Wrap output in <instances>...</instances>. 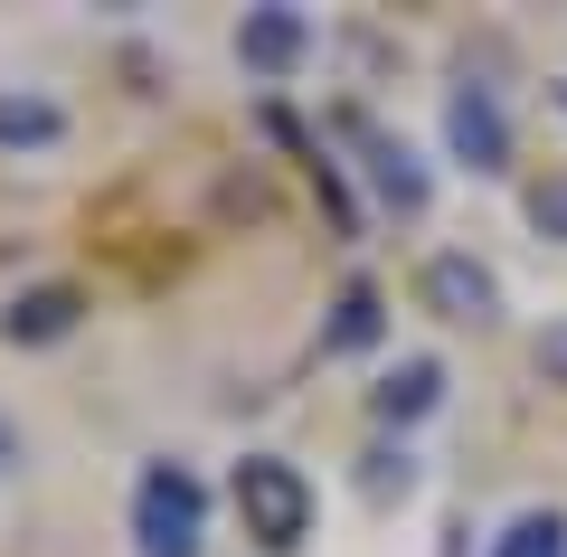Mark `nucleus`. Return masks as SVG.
<instances>
[{
	"label": "nucleus",
	"instance_id": "nucleus-1",
	"mask_svg": "<svg viewBox=\"0 0 567 557\" xmlns=\"http://www.w3.org/2000/svg\"><path fill=\"white\" fill-rule=\"evenodd\" d=\"M208 548V482L181 454L142 463L133 482V557H199Z\"/></svg>",
	"mask_w": 567,
	"mask_h": 557
},
{
	"label": "nucleus",
	"instance_id": "nucleus-2",
	"mask_svg": "<svg viewBox=\"0 0 567 557\" xmlns=\"http://www.w3.org/2000/svg\"><path fill=\"white\" fill-rule=\"evenodd\" d=\"M227 501H237L246 538H256L265 557H293L312 538V482L293 473L284 454H246L237 473H227Z\"/></svg>",
	"mask_w": 567,
	"mask_h": 557
},
{
	"label": "nucleus",
	"instance_id": "nucleus-3",
	"mask_svg": "<svg viewBox=\"0 0 567 557\" xmlns=\"http://www.w3.org/2000/svg\"><path fill=\"white\" fill-rule=\"evenodd\" d=\"M416 302L435 321H502V283H492V265H473V256H425V275H416Z\"/></svg>",
	"mask_w": 567,
	"mask_h": 557
},
{
	"label": "nucleus",
	"instance_id": "nucleus-4",
	"mask_svg": "<svg viewBox=\"0 0 567 557\" xmlns=\"http://www.w3.org/2000/svg\"><path fill=\"white\" fill-rule=\"evenodd\" d=\"M445 142H454V161L483 171V179L511 171V123H502V104H492V85H454L445 95Z\"/></svg>",
	"mask_w": 567,
	"mask_h": 557
},
{
	"label": "nucleus",
	"instance_id": "nucleus-5",
	"mask_svg": "<svg viewBox=\"0 0 567 557\" xmlns=\"http://www.w3.org/2000/svg\"><path fill=\"white\" fill-rule=\"evenodd\" d=\"M303 58H312V20L293 10V0H265V10L237 20V66L246 76H293Z\"/></svg>",
	"mask_w": 567,
	"mask_h": 557
},
{
	"label": "nucleus",
	"instance_id": "nucleus-6",
	"mask_svg": "<svg viewBox=\"0 0 567 557\" xmlns=\"http://www.w3.org/2000/svg\"><path fill=\"white\" fill-rule=\"evenodd\" d=\"M76 321H85L76 283H20V293L0 302V340H10V350H58Z\"/></svg>",
	"mask_w": 567,
	"mask_h": 557
},
{
	"label": "nucleus",
	"instance_id": "nucleus-7",
	"mask_svg": "<svg viewBox=\"0 0 567 557\" xmlns=\"http://www.w3.org/2000/svg\"><path fill=\"white\" fill-rule=\"evenodd\" d=\"M435 406H445V359H398V369H388L379 388H369V416L388 425V435H406V425H425L435 416Z\"/></svg>",
	"mask_w": 567,
	"mask_h": 557
},
{
	"label": "nucleus",
	"instance_id": "nucleus-8",
	"mask_svg": "<svg viewBox=\"0 0 567 557\" xmlns=\"http://www.w3.org/2000/svg\"><path fill=\"white\" fill-rule=\"evenodd\" d=\"M360 171H369V189H379L398 218H416L425 208V161L406 152V142H388V133H360Z\"/></svg>",
	"mask_w": 567,
	"mask_h": 557
},
{
	"label": "nucleus",
	"instance_id": "nucleus-9",
	"mask_svg": "<svg viewBox=\"0 0 567 557\" xmlns=\"http://www.w3.org/2000/svg\"><path fill=\"white\" fill-rule=\"evenodd\" d=\"M66 142V104L29 95V85H0V152H58Z\"/></svg>",
	"mask_w": 567,
	"mask_h": 557
},
{
	"label": "nucleus",
	"instance_id": "nucleus-10",
	"mask_svg": "<svg viewBox=\"0 0 567 557\" xmlns=\"http://www.w3.org/2000/svg\"><path fill=\"white\" fill-rule=\"evenodd\" d=\"M379 331H388L379 283H350V293L331 302V321H322V359H360V350H379Z\"/></svg>",
	"mask_w": 567,
	"mask_h": 557
},
{
	"label": "nucleus",
	"instance_id": "nucleus-11",
	"mask_svg": "<svg viewBox=\"0 0 567 557\" xmlns=\"http://www.w3.org/2000/svg\"><path fill=\"white\" fill-rule=\"evenodd\" d=\"M492 557H567V510H520L492 538Z\"/></svg>",
	"mask_w": 567,
	"mask_h": 557
},
{
	"label": "nucleus",
	"instance_id": "nucleus-12",
	"mask_svg": "<svg viewBox=\"0 0 567 557\" xmlns=\"http://www.w3.org/2000/svg\"><path fill=\"white\" fill-rule=\"evenodd\" d=\"M360 482H369V492H379V501H388V492L406 501V492H416V454H406V444H379V454H369V473H360Z\"/></svg>",
	"mask_w": 567,
	"mask_h": 557
},
{
	"label": "nucleus",
	"instance_id": "nucleus-13",
	"mask_svg": "<svg viewBox=\"0 0 567 557\" xmlns=\"http://www.w3.org/2000/svg\"><path fill=\"white\" fill-rule=\"evenodd\" d=\"M529 227H539V237H558V246H567V171H548L539 189H529Z\"/></svg>",
	"mask_w": 567,
	"mask_h": 557
},
{
	"label": "nucleus",
	"instance_id": "nucleus-14",
	"mask_svg": "<svg viewBox=\"0 0 567 557\" xmlns=\"http://www.w3.org/2000/svg\"><path fill=\"white\" fill-rule=\"evenodd\" d=\"M539 379H548V388H567V312L539 331Z\"/></svg>",
	"mask_w": 567,
	"mask_h": 557
},
{
	"label": "nucleus",
	"instance_id": "nucleus-15",
	"mask_svg": "<svg viewBox=\"0 0 567 557\" xmlns=\"http://www.w3.org/2000/svg\"><path fill=\"white\" fill-rule=\"evenodd\" d=\"M10 473H20V425L0 416V482H10Z\"/></svg>",
	"mask_w": 567,
	"mask_h": 557
}]
</instances>
